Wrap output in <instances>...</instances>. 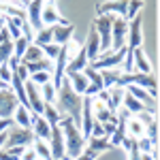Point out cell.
<instances>
[{"label":"cell","mask_w":160,"mask_h":160,"mask_svg":"<svg viewBox=\"0 0 160 160\" xmlns=\"http://www.w3.org/2000/svg\"><path fill=\"white\" fill-rule=\"evenodd\" d=\"M81 105H83V96H79L77 92H73V88L68 83V79H62L58 94H56V109L60 111L62 115L71 118L79 128H81Z\"/></svg>","instance_id":"obj_1"},{"label":"cell","mask_w":160,"mask_h":160,"mask_svg":"<svg viewBox=\"0 0 160 160\" xmlns=\"http://www.w3.org/2000/svg\"><path fill=\"white\" fill-rule=\"evenodd\" d=\"M58 126H60L62 135H64V152H66V156L71 160L77 158V156L86 149V139L81 135V128H79L71 118H66V115L60 120Z\"/></svg>","instance_id":"obj_2"},{"label":"cell","mask_w":160,"mask_h":160,"mask_svg":"<svg viewBox=\"0 0 160 160\" xmlns=\"http://www.w3.org/2000/svg\"><path fill=\"white\" fill-rule=\"evenodd\" d=\"M34 143V135H32V130L30 128H22V126H17V124L13 122L9 128H7V141H4V149L7 148H13V145H32Z\"/></svg>","instance_id":"obj_3"},{"label":"cell","mask_w":160,"mask_h":160,"mask_svg":"<svg viewBox=\"0 0 160 160\" xmlns=\"http://www.w3.org/2000/svg\"><path fill=\"white\" fill-rule=\"evenodd\" d=\"M111 24H113V15L105 13V15H98L94 19V30L98 34V41H100V53L111 49Z\"/></svg>","instance_id":"obj_4"},{"label":"cell","mask_w":160,"mask_h":160,"mask_svg":"<svg viewBox=\"0 0 160 160\" xmlns=\"http://www.w3.org/2000/svg\"><path fill=\"white\" fill-rule=\"evenodd\" d=\"M126 37H128V22L124 17H113L111 24V49L109 51H120L126 47Z\"/></svg>","instance_id":"obj_5"},{"label":"cell","mask_w":160,"mask_h":160,"mask_svg":"<svg viewBox=\"0 0 160 160\" xmlns=\"http://www.w3.org/2000/svg\"><path fill=\"white\" fill-rule=\"evenodd\" d=\"M124 56H126V47L120 51H105V53H100L98 58L94 62H90L96 71H105V68H118V66H122L124 62Z\"/></svg>","instance_id":"obj_6"},{"label":"cell","mask_w":160,"mask_h":160,"mask_svg":"<svg viewBox=\"0 0 160 160\" xmlns=\"http://www.w3.org/2000/svg\"><path fill=\"white\" fill-rule=\"evenodd\" d=\"M26 86V98H28V109L37 115H43V109H45V100L41 96V88L34 86L30 79L24 83Z\"/></svg>","instance_id":"obj_7"},{"label":"cell","mask_w":160,"mask_h":160,"mask_svg":"<svg viewBox=\"0 0 160 160\" xmlns=\"http://www.w3.org/2000/svg\"><path fill=\"white\" fill-rule=\"evenodd\" d=\"M17 105H19V100L11 88L0 90V118H11L13 120V113L17 109Z\"/></svg>","instance_id":"obj_8"},{"label":"cell","mask_w":160,"mask_h":160,"mask_svg":"<svg viewBox=\"0 0 160 160\" xmlns=\"http://www.w3.org/2000/svg\"><path fill=\"white\" fill-rule=\"evenodd\" d=\"M43 4H45V0H32V2L26 4V22L30 24V28H32L34 32L43 28V22H41Z\"/></svg>","instance_id":"obj_9"},{"label":"cell","mask_w":160,"mask_h":160,"mask_svg":"<svg viewBox=\"0 0 160 160\" xmlns=\"http://www.w3.org/2000/svg\"><path fill=\"white\" fill-rule=\"evenodd\" d=\"M143 43V30H141V17L128 22V37H126V49H137Z\"/></svg>","instance_id":"obj_10"},{"label":"cell","mask_w":160,"mask_h":160,"mask_svg":"<svg viewBox=\"0 0 160 160\" xmlns=\"http://www.w3.org/2000/svg\"><path fill=\"white\" fill-rule=\"evenodd\" d=\"M49 152H51V160H60L66 156L64 152V135H62L60 126H51V137H49Z\"/></svg>","instance_id":"obj_11"},{"label":"cell","mask_w":160,"mask_h":160,"mask_svg":"<svg viewBox=\"0 0 160 160\" xmlns=\"http://www.w3.org/2000/svg\"><path fill=\"white\" fill-rule=\"evenodd\" d=\"M30 130H32L34 139H41V141H49V137H51L49 122L43 115H37V113H32V126H30Z\"/></svg>","instance_id":"obj_12"},{"label":"cell","mask_w":160,"mask_h":160,"mask_svg":"<svg viewBox=\"0 0 160 160\" xmlns=\"http://www.w3.org/2000/svg\"><path fill=\"white\" fill-rule=\"evenodd\" d=\"M88 64H90V60H88L86 47L81 45V47H79V51H77L73 58L68 60V64H66V71H64V77H66L68 73H81V71L86 68Z\"/></svg>","instance_id":"obj_13"},{"label":"cell","mask_w":160,"mask_h":160,"mask_svg":"<svg viewBox=\"0 0 160 160\" xmlns=\"http://www.w3.org/2000/svg\"><path fill=\"white\" fill-rule=\"evenodd\" d=\"M126 9H128V0H107L98 7V15H118V17H124L126 15Z\"/></svg>","instance_id":"obj_14"},{"label":"cell","mask_w":160,"mask_h":160,"mask_svg":"<svg viewBox=\"0 0 160 160\" xmlns=\"http://www.w3.org/2000/svg\"><path fill=\"white\" fill-rule=\"evenodd\" d=\"M60 13H58V7H56V2L53 0H45V4H43V11H41V22L43 26H56L60 24Z\"/></svg>","instance_id":"obj_15"},{"label":"cell","mask_w":160,"mask_h":160,"mask_svg":"<svg viewBox=\"0 0 160 160\" xmlns=\"http://www.w3.org/2000/svg\"><path fill=\"white\" fill-rule=\"evenodd\" d=\"M83 47H86V53H88V60L90 62H94L100 56V41H98V34H96L94 26H90V32H88Z\"/></svg>","instance_id":"obj_16"},{"label":"cell","mask_w":160,"mask_h":160,"mask_svg":"<svg viewBox=\"0 0 160 160\" xmlns=\"http://www.w3.org/2000/svg\"><path fill=\"white\" fill-rule=\"evenodd\" d=\"M73 34H75L73 24H66V26L56 24L53 26V43L56 45H66L68 41H73Z\"/></svg>","instance_id":"obj_17"},{"label":"cell","mask_w":160,"mask_h":160,"mask_svg":"<svg viewBox=\"0 0 160 160\" xmlns=\"http://www.w3.org/2000/svg\"><path fill=\"white\" fill-rule=\"evenodd\" d=\"M132 71H137V73H145V75L152 73V64H149L148 56L143 53L141 47L132 49Z\"/></svg>","instance_id":"obj_18"},{"label":"cell","mask_w":160,"mask_h":160,"mask_svg":"<svg viewBox=\"0 0 160 160\" xmlns=\"http://www.w3.org/2000/svg\"><path fill=\"white\" fill-rule=\"evenodd\" d=\"M66 79H68V83H71V88H73V92H77L79 96L86 94L90 81H88V77L83 73H68V75H66Z\"/></svg>","instance_id":"obj_19"},{"label":"cell","mask_w":160,"mask_h":160,"mask_svg":"<svg viewBox=\"0 0 160 160\" xmlns=\"http://www.w3.org/2000/svg\"><path fill=\"white\" fill-rule=\"evenodd\" d=\"M109 92V100H107V107H109V111L115 115L118 111L122 109V98H124V88L120 86H113L107 90Z\"/></svg>","instance_id":"obj_20"},{"label":"cell","mask_w":160,"mask_h":160,"mask_svg":"<svg viewBox=\"0 0 160 160\" xmlns=\"http://www.w3.org/2000/svg\"><path fill=\"white\" fill-rule=\"evenodd\" d=\"M53 43V26H43L41 30L34 32V37H32V45H37V47H45V45H49Z\"/></svg>","instance_id":"obj_21"},{"label":"cell","mask_w":160,"mask_h":160,"mask_svg":"<svg viewBox=\"0 0 160 160\" xmlns=\"http://www.w3.org/2000/svg\"><path fill=\"white\" fill-rule=\"evenodd\" d=\"M13 122L17 126H22V128H30L32 126V111L26 105H17V109L13 113Z\"/></svg>","instance_id":"obj_22"},{"label":"cell","mask_w":160,"mask_h":160,"mask_svg":"<svg viewBox=\"0 0 160 160\" xmlns=\"http://www.w3.org/2000/svg\"><path fill=\"white\" fill-rule=\"evenodd\" d=\"M98 73H100V79H102V88L109 90V88L118 86V81L122 77V68L120 66L118 68H105V71H98Z\"/></svg>","instance_id":"obj_23"},{"label":"cell","mask_w":160,"mask_h":160,"mask_svg":"<svg viewBox=\"0 0 160 160\" xmlns=\"http://www.w3.org/2000/svg\"><path fill=\"white\" fill-rule=\"evenodd\" d=\"M126 135L132 137V139H139V137L145 135V124L141 122L137 115H130L126 120Z\"/></svg>","instance_id":"obj_24"},{"label":"cell","mask_w":160,"mask_h":160,"mask_svg":"<svg viewBox=\"0 0 160 160\" xmlns=\"http://www.w3.org/2000/svg\"><path fill=\"white\" fill-rule=\"evenodd\" d=\"M122 109H126L130 115H137V113H141V111H145V107L139 102V100L132 96V94H128L126 90H124V98H122Z\"/></svg>","instance_id":"obj_25"},{"label":"cell","mask_w":160,"mask_h":160,"mask_svg":"<svg viewBox=\"0 0 160 160\" xmlns=\"http://www.w3.org/2000/svg\"><path fill=\"white\" fill-rule=\"evenodd\" d=\"M86 148L88 149H94V152H98V154H102V152H107V149H113L109 145V139L107 137H98V139H88L86 141Z\"/></svg>","instance_id":"obj_26"},{"label":"cell","mask_w":160,"mask_h":160,"mask_svg":"<svg viewBox=\"0 0 160 160\" xmlns=\"http://www.w3.org/2000/svg\"><path fill=\"white\" fill-rule=\"evenodd\" d=\"M30 43H32V41L26 38V37H19L17 41H13V58L17 62H22V58H24V53H26V49H28Z\"/></svg>","instance_id":"obj_27"},{"label":"cell","mask_w":160,"mask_h":160,"mask_svg":"<svg viewBox=\"0 0 160 160\" xmlns=\"http://www.w3.org/2000/svg\"><path fill=\"white\" fill-rule=\"evenodd\" d=\"M43 118H45V120L49 122V126H56V124H60V120L64 118V115H62V113L56 109L53 105H47V102H45V109H43Z\"/></svg>","instance_id":"obj_28"},{"label":"cell","mask_w":160,"mask_h":160,"mask_svg":"<svg viewBox=\"0 0 160 160\" xmlns=\"http://www.w3.org/2000/svg\"><path fill=\"white\" fill-rule=\"evenodd\" d=\"M41 58H45V56H43V49L30 43L28 49H26V53H24V58H22V64H30V62H37V60H41Z\"/></svg>","instance_id":"obj_29"},{"label":"cell","mask_w":160,"mask_h":160,"mask_svg":"<svg viewBox=\"0 0 160 160\" xmlns=\"http://www.w3.org/2000/svg\"><path fill=\"white\" fill-rule=\"evenodd\" d=\"M32 148H34V152H37L38 160H51V152H49V145H47V141H41V139H34Z\"/></svg>","instance_id":"obj_30"},{"label":"cell","mask_w":160,"mask_h":160,"mask_svg":"<svg viewBox=\"0 0 160 160\" xmlns=\"http://www.w3.org/2000/svg\"><path fill=\"white\" fill-rule=\"evenodd\" d=\"M56 94H58V90H56V86L51 81L45 83V86H41V96H43V100L47 105H56Z\"/></svg>","instance_id":"obj_31"},{"label":"cell","mask_w":160,"mask_h":160,"mask_svg":"<svg viewBox=\"0 0 160 160\" xmlns=\"http://www.w3.org/2000/svg\"><path fill=\"white\" fill-rule=\"evenodd\" d=\"M141 7H143V0H128V9H126L124 19H126V22L135 19L137 15H139V11H141Z\"/></svg>","instance_id":"obj_32"},{"label":"cell","mask_w":160,"mask_h":160,"mask_svg":"<svg viewBox=\"0 0 160 160\" xmlns=\"http://www.w3.org/2000/svg\"><path fill=\"white\" fill-rule=\"evenodd\" d=\"M11 58H13V41L0 43V64H9Z\"/></svg>","instance_id":"obj_33"},{"label":"cell","mask_w":160,"mask_h":160,"mask_svg":"<svg viewBox=\"0 0 160 160\" xmlns=\"http://www.w3.org/2000/svg\"><path fill=\"white\" fill-rule=\"evenodd\" d=\"M145 137H148L154 145L158 143V122H156V118H154L149 124H145Z\"/></svg>","instance_id":"obj_34"},{"label":"cell","mask_w":160,"mask_h":160,"mask_svg":"<svg viewBox=\"0 0 160 160\" xmlns=\"http://www.w3.org/2000/svg\"><path fill=\"white\" fill-rule=\"evenodd\" d=\"M137 148H139V152H141V154H152V152L156 149V145H154L148 137L143 135V137H139V139H137Z\"/></svg>","instance_id":"obj_35"},{"label":"cell","mask_w":160,"mask_h":160,"mask_svg":"<svg viewBox=\"0 0 160 160\" xmlns=\"http://www.w3.org/2000/svg\"><path fill=\"white\" fill-rule=\"evenodd\" d=\"M30 81H32V83H34V86H45V83H49L51 81V73H45V71H43V73H34V75H30Z\"/></svg>","instance_id":"obj_36"},{"label":"cell","mask_w":160,"mask_h":160,"mask_svg":"<svg viewBox=\"0 0 160 160\" xmlns=\"http://www.w3.org/2000/svg\"><path fill=\"white\" fill-rule=\"evenodd\" d=\"M43 49V56L47 58V60H56V56L60 53V45H56V43H49V45H45V47H41Z\"/></svg>","instance_id":"obj_37"},{"label":"cell","mask_w":160,"mask_h":160,"mask_svg":"<svg viewBox=\"0 0 160 160\" xmlns=\"http://www.w3.org/2000/svg\"><path fill=\"white\" fill-rule=\"evenodd\" d=\"M11 79H13L11 66H9V64H0V81H4V83L9 86V83H11Z\"/></svg>","instance_id":"obj_38"},{"label":"cell","mask_w":160,"mask_h":160,"mask_svg":"<svg viewBox=\"0 0 160 160\" xmlns=\"http://www.w3.org/2000/svg\"><path fill=\"white\" fill-rule=\"evenodd\" d=\"M19 160H38L34 148H32V145H28V148L24 149V154H22V158H19Z\"/></svg>","instance_id":"obj_39"},{"label":"cell","mask_w":160,"mask_h":160,"mask_svg":"<svg viewBox=\"0 0 160 160\" xmlns=\"http://www.w3.org/2000/svg\"><path fill=\"white\" fill-rule=\"evenodd\" d=\"M0 160H17V158H15V156H11V154H9L7 149L0 148Z\"/></svg>","instance_id":"obj_40"},{"label":"cell","mask_w":160,"mask_h":160,"mask_svg":"<svg viewBox=\"0 0 160 160\" xmlns=\"http://www.w3.org/2000/svg\"><path fill=\"white\" fill-rule=\"evenodd\" d=\"M4 41H11L9 32H7V28H2V30H0V43H4Z\"/></svg>","instance_id":"obj_41"},{"label":"cell","mask_w":160,"mask_h":160,"mask_svg":"<svg viewBox=\"0 0 160 160\" xmlns=\"http://www.w3.org/2000/svg\"><path fill=\"white\" fill-rule=\"evenodd\" d=\"M4 28V15H0V30Z\"/></svg>","instance_id":"obj_42"},{"label":"cell","mask_w":160,"mask_h":160,"mask_svg":"<svg viewBox=\"0 0 160 160\" xmlns=\"http://www.w3.org/2000/svg\"><path fill=\"white\" fill-rule=\"evenodd\" d=\"M152 160H156V158H152Z\"/></svg>","instance_id":"obj_43"}]
</instances>
